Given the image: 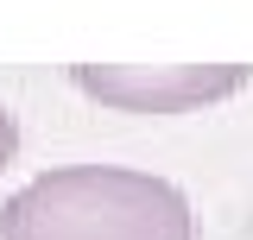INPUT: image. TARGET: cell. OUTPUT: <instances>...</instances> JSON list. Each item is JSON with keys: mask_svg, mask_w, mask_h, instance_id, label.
Here are the masks:
<instances>
[{"mask_svg": "<svg viewBox=\"0 0 253 240\" xmlns=\"http://www.w3.org/2000/svg\"><path fill=\"white\" fill-rule=\"evenodd\" d=\"M0 240H196L190 196L133 164H57L0 202Z\"/></svg>", "mask_w": 253, "mask_h": 240, "instance_id": "obj_1", "label": "cell"}, {"mask_svg": "<svg viewBox=\"0 0 253 240\" xmlns=\"http://www.w3.org/2000/svg\"><path fill=\"white\" fill-rule=\"evenodd\" d=\"M70 82L121 114H196L253 82L247 63H70Z\"/></svg>", "mask_w": 253, "mask_h": 240, "instance_id": "obj_2", "label": "cell"}, {"mask_svg": "<svg viewBox=\"0 0 253 240\" xmlns=\"http://www.w3.org/2000/svg\"><path fill=\"white\" fill-rule=\"evenodd\" d=\"M13 152H19V120H13L6 108H0V171L13 164Z\"/></svg>", "mask_w": 253, "mask_h": 240, "instance_id": "obj_3", "label": "cell"}]
</instances>
